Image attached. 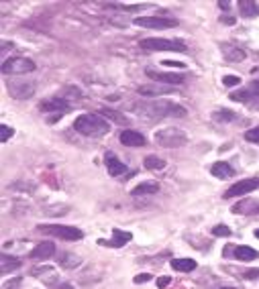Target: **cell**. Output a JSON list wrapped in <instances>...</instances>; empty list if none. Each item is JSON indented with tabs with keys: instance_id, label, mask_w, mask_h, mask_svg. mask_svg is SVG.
Segmentation results:
<instances>
[{
	"instance_id": "1",
	"label": "cell",
	"mask_w": 259,
	"mask_h": 289,
	"mask_svg": "<svg viewBox=\"0 0 259 289\" xmlns=\"http://www.w3.org/2000/svg\"><path fill=\"white\" fill-rule=\"evenodd\" d=\"M137 112L151 121H157V118H184L186 116V108L180 104H174L169 100H151V102H137L133 106Z\"/></svg>"
},
{
	"instance_id": "2",
	"label": "cell",
	"mask_w": 259,
	"mask_h": 289,
	"mask_svg": "<svg viewBox=\"0 0 259 289\" xmlns=\"http://www.w3.org/2000/svg\"><path fill=\"white\" fill-rule=\"evenodd\" d=\"M74 128L86 137H104L110 132V123H106L100 114H82L76 118Z\"/></svg>"
},
{
	"instance_id": "3",
	"label": "cell",
	"mask_w": 259,
	"mask_h": 289,
	"mask_svg": "<svg viewBox=\"0 0 259 289\" xmlns=\"http://www.w3.org/2000/svg\"><path fill=\"white\" fill-rule=\"evenodd\" d=\"M139 47H143L147 51H178V53H186V51H188L184 41H178V39H159V37L141 39Z\"/></svg>"
},
{
	"instance_id": "4",
	"label": "cell",
	"mask_w": 259,
	"mask_h": 289,
	"mask_svg": "<svg viewBox=\"0 0 259 289\" xmlns=\"http://www.w3.org/2000/svg\"><path fill=\"white\" fill-rule=\"evenodd\" d=\"M153 141L165 149H174V147H184L188 143V137L180 128H161L153 134Z\"/></svg>"
},
{
	"instance_id": "5",
	"label": "cell",
	"mask_w": 259,
	"mask_h": 289,
	"mask_svg": "<svg viewBox=\"0 0 259 289\" xmlns=\"http://www.w3.org/2000/svg\"><path fill=\"white\" fill-rule=\"evenodd\" d=\"M35 70V63L29 57H10L2 63V74L4 76H25Z\"/></svg>"
},
{
	"instance_id": "6",
	"label": "cell",
	"mask_w": 259,
	"mask_h": 289,
	"mask_svg": "<svg viewBox=\"0 0 259 289\" xmlns=\"http://www.w3.org/2000/svg\"><path fill=\"white\" fill-rule=\"evenodd\" d=\"M41 232L51 234V236H57V239L63 241H80L82 239V230L76 226H61V224H49V226H39Z\"/></svg>"
},
{
	"instance_id": "7",
	"label": "cell",
	"mask_w": 259,
	"mask_h": 289,
	"mask_svg": "<svg viewBox=\"0 0 259 289\" xmlns=\"http://www.w3.org/2000/svg\"><path fill=\"white\" fill-rule=\"evenodd\" d=\"M6 90L10 92L12 98L25 100V98L33 96V92H35V83H33L31 80H6Z\"/></svg>"
},
{
	"instance_id": "8",
	"label": "cell",
	"mask_w": 259,
	"mask_h": 289,
	"mask_svg": "<svg viewBox=\"0 0 259 289\" xmlns=\"http://www.w3.org/2000/svg\"><path fill=\"white\" fill-rule=\"evenodd\" d=\"M133 23L137 27H145V29H174V27H178L176 19H165V16H137Z\"/></svg>"
},
{
	"instance_id": "9",
	"label": "cell",
	"mask_w": 259,
	"mask_h": 289,
	"mask_svg": "<svg viewBox=\"0 0 259 289\" xmlns=\"http://www.w3.org/2000/svg\"><path fill=\"white\" fill-rule=\"evenodd\" d=\"M257 188H259V177H247V179H241L235 185H231V188L224 192V198H227V200L229 198H237L241 194H249V192H253Z\"/></svg>"
},
{
	"instance_id": "10",
	"label": "cell",
	"mask_w": 259,
	"mask_h": 289,
	"mask_svg": "<svg viewBox=\"0 0 259 289\" xmlns=\"http://www.w3.org/2000/svg\"><path fill=\"white\" fill-rule=\"evenodd\" d=\"M39 110L43 114L55 112V118H57V116H63L67 110H70V104H67V100H63V98H51V100L43 102V104L39 106Z\"/></svg>"
},
{
	"instance_id": "11",
	"label": "cell",
	"mask_w": 259,
	"mask_h": 289,
	"mask_svg": "<svg viewBox=\"0 0 259 289\" xmlns=\"http://www.w3.org/2000/svg\"><path fill=\"white\" fill-rule=\"evenodd\" d=\"M147 78L155 80V82H159V83H169V86H182L184 83V76L180 74H167V72H155V70H147Z\"/></svg>"
},
{
	"instance_id": "12",
	"label": "cell",
	"mask_w": 259,
	"mask_h": 289,
	"mask_svg": "<svg viewBox=\"0 0 259 289\" xmlns=\"http://www.w3.org/2000/svg\"><path fill=\"white\" fill-rule=\"evenodd\" d=\"M233 212L243 214V216H255V214H259V200H253V198L241 200L233 206Z\"/></svg>"
},
{
	"instance_id": "13",
	"label": "cell",
	"mask_w": 259,
	"mask_h": 289,
	"mask_svg": "<svg viewBox=\"0 0 259 289\" xmlns=\"http://www.w3.org/2000/svg\"><path fill=\"white\" fill-rule=\"evenodd\" d=\"M104 163H106V169H108V173L112 177H118V175L127 173V165L123 161H118V157L114 155V153H106V155H104Z\"/></svg>"
},
{
	"instance_id": "14",
	"label": "cell",
	"mask_w": 259,
	"mask_h": 289,
	"mask_svg": "<svg viewBox=\"0 0 259 289\" xmlns=\"http://www.w3.org/2000/svg\"><path fill=\"white\" fill-rule=\"evenodd\" d=\"M133 241V234L127 232V230H120V228H112V241L106 243V241H98L100 245H110L114 248H120V247H125L127 243Z\"/></svg>"
},
{
	"instance_id": "15",
	"label": "cell",
	"mask_w": 259,
	"mask_h": 289,
	"mask_svg": "<svg viewBox=\"0 0 259 289\" xmlns=\"http://www.w3.org/2000/svg\"><path fill=\"white\" fill-rule=\"evenodd\" d=\"M118 139H120V143L127 145V147H143L145 145V137H143V134L137 132V130H131V128L120 132Z\"/></svg>"
},
{
	"instance_id": "16",
	"label": "cell",
	"mask_w": 259,
	"mask_h": 289,
	"mask_svg": "<svg viewBox=\"0 0 259 289\" xmlns=\"http://www.w3.org/2000/svg\"><path fill=\"white\" fill-rule=\"evenodd\" d=\"M53 252H55L53 243H39L35 248L31 250V259H49Z\"/></svg>"
},
{
	"instance_id": "17",
	"label": "cell",
	"mask_w": 259,
	"mask_h": 289,
	"mask_svg": "<svg viewBox=\"0 0 259 289\" xmlns=\"http://www.w3.org/2000/svg\"><path fill=\"white\" fill-rule=\"evenodd\" d=\"M222 55H224V59H227V61L237 63V61L245 59V51L241 47H235V45H222Z\"/></svg>"
},
{
	"instance_id": "18",
	"label": "cell",
	"mask_w": 259,
	"mask_h": 289,
	"mask_svg": "<svg viewBox=\"0 0 259 289\" xmlns=\"http://www.w3.org/2000/svg\"><path fill=\"white\" fill-rule=\"evenodd\" d=\"M210 171H212V175L218 177V179H229V177L235 175V169H233L227 161H218V163H214Z\"/></svg>"
},
{
	"instance_id": "19",
	"label": "cell",
	"mask_w": 259,
	"mask_h": 289,
	"mask_svg": "<svg viewBox=\"0 0 259 289\" xmlns=\"http://www.w3.org/2000/svg\"><path fill=\"white\" fill-rule=\"evenodd\" d=\"M239 12H241V16H245V19H255V16L259 14V4L255 2V0H241Z\"/></svg>"
},
{
	"instance_id": "20",
	"label": "cell",
	"mask_w": 259,
	"mask_h": 289,
	"mask_svg": "<svg viewBox=\"0 0 259 289\" xmlns=\"http://www.w3.org/2000/svg\"><path fill=\"white\" fill-rule=\"evenodd\" d=\"M135 198H141V196H153V194H159V183L155 181H147V183H141L131 192Z\"/></svg>"
},
{
	"instance_id": "21",
	"label": "cell",
	"mask_w": 259,
	"mask_h": 289,
	"mask_svg": "<svg viewBox=\"0 0 259 289\" xmlns=\"http://www.w3.org/2000/svg\"><path fill=\"white\" fill-rule=\"evenodd\" d=\"M137 92H139L141 96H147V98H155V96H159V94H169L171 88H163L161 83H159V86H157V83H153V86H141Z\"/></svg>"
},
{
	"instance_id": "22",
	"label": "cell",
	"mask_w": 259,
	"mask_h": 289,
	"mask_svg": "<svg viewBox=\"0 0 259 289\" xmlns=\"http://www.w3.org/2000/svg\"><path fill=\"white\" fill-rule=\"evenodd\" d=\"M171 269L182 271V273H190V271L196 269V261L194 259H171Z\"/></svg>"
},
{
	"instance_id": "23",
	"label": "cell",
	"mask_w": 259,
	"mask_h": 289,
	"mask_svg": "<svg viewBox=\"0 0 259 289\" xmlns=\"http://www.w3.org/2000/svg\"><path fill=\"white\" fill-rule=\"evenodd\" d=\"M23 263L19 259H14V257H8V254H2V259H0V271H2V275H8L10 271L14 269H19Z\"/></svg>"
},
{
	"instance_id": "24",
	"label": "cell",
	"mask_w": 259,
	"mask_h": 289,
	"mask_svg": "<svg viewBox=\"0 0 259 289\" xmlns=\"http://www.w3.org/2000/svg\"><path fill=\"white\" fill-rule=\"evenodd\" d=\"M235 259L239 261H253V259H259V252L251 247H237L235 248Z\"/></svg>"
},
{
	"instance_id": "25",
	"label": "cell",
	"mask_w": 259,
	"mask_h": 289,
	"mask_svg": "<svg viewBox=\"0 0 259 289\" xmlns=\"http://www.w3.org/2000/svg\"><path fill=\"white\" fill-rule=\"evenodd\" d=\"M145 167L151 169V171H159V169L165 167V161H163L161 157H157V155H149V157L145 159Z\"/></svg>"
},
{
	"instance_id": "26",
	"label": "cell",
	"mask_w": 259,
	"mask_h": 289,
	"mask_svg": "<svg viewBox=\"0 0 259 289\" xmlns=\"http://www.w3.org/2000/svg\"><path fill=\"white\" fill-rule=\"evenodd\" d=\"M235 118H237V114L233 110H216L214 112V121H218V123H229V121H235Z\"/></svg>"
},
{
	"instance_id": "27",
	"label": "cell",
	"mask_w": 259,
	"mask_h": 289,
	"mask_svg": "<svg viewBox=\"0 0 259 289\" xmlns=\"http://www.w3.org/2000/svg\"><path fill=\"white\" fill-rule=\"evenodd\" d=\"M59 263H61V267H65V269H74V267L80 265V259L76 257V254H63V257L59 259Z\"/></svg>"
},
{
	"instance_id": "28",
	"label": "cell",
	"mask_w": 259,
	"mask_h": 289,
	"mask_svg": "<svg viewBox=\"0 0 259 289\" xmlns=\"http://www.w3.org/2000/svg\"><path fill=\"white\" fill-rule=\"evenodd\" d=\"M212 234L214 236H222V239H229V236H231V228L224 226V224H218V226L212 228Z\"/></svg>"
},
{
	"instance_id": "29",
	"label": "cell",
	"mask_w": 259,
	"mask_h": 289,
	"mask_svg": "<svg viewBox=\"0 0 259 289\" xmlns=\"http://www.w3.org/2000/svg\"><path fill=\"white\" fill-rule=\"evenodd\" d=\"M12 134H14V130H12L8 124H2V126H0V141H2V143H6V141L12 137Z\"/></svg>"
},
{
	"instance_id": "30",
	"label": "cell",
	"mask_w": 259,
	"mask_h": 289,
	"mask_svg": "<svg viewBox=\"0 0 259 289\" xmlns=\"http://www.w3.org/2000/svg\"><path fill=\"white\" fill-rule=\"evenodd\" d=\"M222 83H224V86H229V88H233V86H239V83H241V78H237V76H224Z\"/></svg>"
},
{
	"instance_id": "31",
	"label": "cell",
	"mask_w": 259,
	"mask_h": 289,
	"mask_svg": "<svg viewBox=\"0 0 259 289\" xmlns=\"http://www.w3.org/2000/svg\"><path fill=\"white\" fill-rule=\"evenodd\" d=\"M245 139L251 141V143H259V126H257V128H249V130L245 132Z\"/></svg>"
},
{
	"instance_id": "32",
	"label": "cell",
	"mask_w": 259,
	"mask_h": 289,
	"mask_svg": "<svg viewBox=\"0 0 259 289\" xmlns=\"http://www.w3.org/2000/svg\"><path fill=\"white\" fill-rule=\"evenodd\" d=\"M243 277H245V279H257V277H259V269H249V271H245Z\"/></svg>"
},
{
	"instance_id": "33",
	"label": "cell",
	"mask_w": 259,
	"mask_h": 289,
	"mask_svg": "<svg viewBox=\"0 0 259 289\" xmlns=\"http://www.w3.org/2000/svg\"><path fill=\"white\" fill-rule=\"evenodd\" d=\"M147 281H151V275L149 273H141V275L135 277V283H147Z\"/></svg>"
},
{
	"instance_id": "34",
	"label": "cell",
	"mask_w": 259,
	"mask_h": 289,
	"mask_svg": "<svg viewBox=\"0 0 259 289\" xmlns=\"http://www.w3.org/2000/svg\"><path fill=\"white\" fill-rule=\"evenodd\" d=\"M169 283H171V279H169V277H161V279H157V287H159V289L167 287Z\"/></svg>"
},
{
	"instance_id": "35",
	"label": "cell",
	"mask_w": 259,
	"mask_h": 289,
	"mask_svg": "<svg viewBox=\"0 0 259 289\" xmlns=\"http://www.w3.org/2000/svg\"><path fill=\"white\" fill-rule=\"evenodd\" d=\"M161 63L167 67H186V63H180V61H161Z\"/></svg>"
},
{
	"instance_id": "36",
	"label": "cell",
	"mask_w": 259,
	"mask_h": 289,
	"mask_svg": "<svg viewBox=\"0 0 259 289\" xmlns=\"http://www.w3.org/2000/svg\"><path fill=\"white\" fill-rule=\"evenodd\" d=\"M220 23L222 25H235V19L233 16H220Z\"/></svg>"
},
{
	"instance_id": "37",
	"label": "cell",
	"mask_w": 259,
	"mask_h": 289,
	"mask_svg": "<svg viewBox=\"0 0 259 289\" xmlns=\"http://www.w3.org/2000/svg\"><path fill=\"white\" fill-rule=\"evenodd\" d=\"M19 285H21V279H14V283H6L2 289H16Z\"/></svg>"
},
{
	"instance_id": "38",
	"label": "cell",
	"mask_w": 259,
	"mask_h": 289,
	"mask_svg": "<svg viewBox=\"0 0 259 289\" xmlns=\"http://www.w3.org/2000/svg\"><path fill=\"white\" fill-rule=\"evenodd\" d=\"M218 6H220L222 10H229V8H231V2H229V0H220Z\"/></svg>"
},
{
	"instance_id": "39",
	"label": "cell",
	"mask_w": 259,
	"mask_h": 289,
	"mask_svg": "<svg viewBox=\"0 0 259 289\" xmlns=\"http://www.w3.org/2000/svg\"><path fill=\"white\" fill-rule=\"evenodd\" d=\"M57 289H74V287H72V285H67V283H65V285H61V287H57Z\"/></svg>"
},
{
	"instance_id": "40",
	"label": "cell",
	"mask_w": 259,
	"mask_h": 289,
	"mask_svg": "<svg viewBox=\"0 0 259 289\" xmlns=\"http://www.w3.org/2000/svg\"><path fill=\"white\" fill-rule=\"evenodd\" d=\"M255 236H257V239H259V228H257V230H255Z\"/></svg>"
},
{
	"instance_id": "41",
	"label": "cell",
	"mask_w": 259,
	"mask_h": 289,
	"mask_svg": "<svg viewBox=\"0 0 259 289\" xmlns=\"http://www.w3.org/2000/svg\"><path fill=\"white\" fill-rule=\"evenodd\" d=\"M218 289H235V287H218Z\"/></svg>"
}]
</instances>
